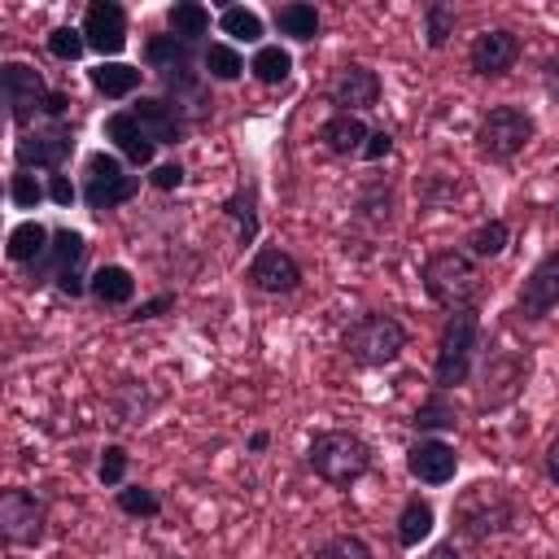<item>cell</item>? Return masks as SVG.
Returning a JSON list of instances; mask_svg holds the SVG:
<instances>
[{
	"label": "cell",
	"mask_w": 559,
	"mask_h": 559,
	"mask_svg": "<svg viewBox=\"0 0 559 559\" xmlns=\"http://www.w3.org/2000/svg\"><path fill=\"white\" fill-rule=\"evenodd\" d=\"M424 293L432 306L441 310H476V301L485 297V271L467 249H437L424 258L419 266Z\"/></svg>",
	"instance_id": "6da1fadb"
},
{
	"label": "cell",
	"mask_w": 559,
	"mask_h": 559,
	"mask_svg": "<svg viewBox=\"0 0 559 559\" xmlns=\"http://www.w3.org/2000/svg\"><path fill=\"white\" fill-rule=\"evenodd\" d=\"M515 498L507 493V485L498 480H472L467 489L454 493V507H450V520H454V533L463 542H489V537H502L515 528Z\"/></svg>",
	"instance_id": "7a4b0ae2"
},
{
	"label": "cell",
	"mask_w": 559,
	"mask_h": 559,
	"mask_svg": "<svg viewBox=\"0 0 559 559\" xmlns=\"http://www.w3.org/2000/svg\"><path fill=\"white\" fill-rule=\"evenodd\" d=\"M480 310H454L441 323L437 336V358H432V384L454 393L459 384H467L476 376V358H480Z\"/></svg>",
	"instance_id": "3957f363"
},
{
	"label": "cell",
	"mask_w": 559,
	"mask_h": 559,
	"mask_svg": "<svg viewBox=\"0 0 559 559\" xmlns=\"http://www.w3.org/2000/svg\"><path fill=\"white\" fill-rule=\"evenodd\" d=\"M306 463L319 480H328L336 489H349L354 480H362L371 472V445L349 428H323V432L310 437Z\"/></svg>",
	"instance_id": "277c9868"
},
{
	"label": "cell",
	"mask_w": 559,
	"mask_h": 559,
	"mask_svg": "<svg viewBox=\"0 0 559 559\" xmlns=\"http://www.w3.org/2000/svg\"><path fill=\"white\" fill-rule=\"evenodd\" d=\"M406 341H411L406 328L393 314H384V310H367V314H358L341 332V349L358 367H389V362H397L402 349H406Z\"/></svg>",
	"instance_id": "5b68a950"
},
{
	"label": "cell",
	"mask_w": 559,
	"mask_h": 559,
	"mask_svg": "<svg viewBox=\"0 0 559 559\" xmlns=\"http://www.w3.org/2000/svg\"><path fill=\"white\" fill-rule=\"evenodd\" d=\"M83 205L92 214H109L118 205H127L135 192H140V175L127 170V162L114 153V148H96L83 157Z\"/></svg>",
	"instance_id": "8992f818"
},
{
	"label": "cell",
	"mask_w": 559,
	"mask_h": 559,
	"mask_svg": "<svg viewBox=\"0 0 559 559\" xmlns=\"http://www.w3.org/2000/svg\"><path fill=\"white\" fill-rule=\"evenodd\" d=\"M533 135H537V122L524 105H489L476 122V148L489 162H511L533 144Z\"/></svg>",
	"instance_id": "52a82bcc"
},
{
	"label": "cell",
	"mask_w": 559,
	"mask_h": 559,
	"mask_svg": "<svg viewBox=\"0 0 559 559\" xmlns=\"http://www.w3.org/2000/svg\"><path fill=\"white\" fill-rule=\"evenodd\" d=\"M70 153H74V127L70 122H48L44 118V122L17 131V140H13L17 170H48V175H57V170H66Z\"/></svg>",
	"instance_id": "ba28073f"
},
{
	"label": "cell",
	"mask_w": 559,
	"mask_h": 559,
	"mask_svg": "<svg viewBox=\"0 0 559 559\" xmlns=\"http://www.w3.org/2000/svg\"><path fill=\"white\" fill-rule=\"evenodd\" d=\"M524 380H528V354L524 349H489L480 371H476V384H480V411H502L511 406L520 393H524Z\"/></svg>",
	"instance_id": "9c48e42d"
},
{
	"label": "cell",
	"mask_w": 559,
	"mask_h": 559,
	"mask_svg": "<svg viewBox=\"0 0 559 559\" xmlns=\"http://www.w3.org/2000/svg\"><path fill=\"white\" fill-rule=\"evenodd\" d=\"M0 92H4V105H9V118L17 122V131H26L31 118H44L52 87L44 83V74L31 61H4L0 66Z\"/></svg>",
	"instance_id": "30bf717a"
},
{
	"label": "cell",
	"mask_w": 559,
	"mask_h": 559,
	"mask_svg": "<svg viewBox=\"0 0 559 559\" xmlns=\"http://www.w3.org/2000/svg\"><path fill=\"white\" fill-rule=\"evenodd\" d=\"M0 528H4V542L9 546H22V550H35L48 533V507L39 493L31 489H4L0 493Z\"/></svg>",
	"instance_id": "8fae6325"
},
{
	"label": "cell",
	"mask_w": 559,
	"mask_h": 559,
	"mask_svg": "<svg viewBox=\"0 0 559 559\" xmlns=\"http://www.w3.org/2000/svg\"><path fill=\"white\" fill-rule=\"evenodd\" d=\"M245 280H249L258 293H266V297H288V293L301 288L306 271H301V262H297L288 249L262 245V249H253V258H249V266H245Z\"/></svg>",
	"instance_id": "7c38bea8"
},
{
	"label": "cell",
	"mask_w": 559,
	"mask_h": 559,
	"mask_svg": "<svg viewBox=\"0 0 559 559\" xmlns=\"http://www.w3.org/2000/svg\"><path fill=\"white\" fill-rule=\"evenodd\" d=\"M79 31H83L87 48H92L100 61H118V52L127 48V35H131V26H127V9L114 4V0H92V4L83 9Z\"/></svg>",
	"instance_id": "4fadbf2b"
},
{
	"label": "cell",
	"mask_w": 559,
	"mask_h": 559,
	"mask_svg": "<svg viewBox=\"0 0 559 559\" xmlns=\"http://www.w3.org/2000/svg\"><path fill=\"white\" fill-rule=\"evenodd\" d=\"M328 105H332V114H358L362 118L367 109L380 105V74L371 66H358V61L341 66L328 79Z\"/></svg>",
	"instance_id": "5bb4252c"
},
{
	"label": "cell",
	"mask_w": 559,
	"mask_h": 559,
	"mask_svg": "<svg viewBox=\"0 0 559 559\" xmlns=\"http://www.w3.org/2000/svg\"><path fill=\"white\" fill-rule=\"evenodd\" d=\"M559 306V249H550L520 284L515 293V319L524 323H542L550 310Z\"/></svg>",
	"instance_id": "9a60e30c"
},
{
	"label": "cell",
	"mask_w": 559,
	"mask_h": 559,
	"mask_svg": "<svg viewBox=\"0 0 559 559\" xmlns=\"http://www.w3.org/2000/svg\"><path fill=\"white\" fill-rule=\"evenodd\" d=\"M100 135L109 140V148H114L127 166H135V170H153V166H157V144L148 140V131L140 127V118H135L131 109H114V114H105Z\"/></svg>",
	"instance_id": "2e32d148"
},
{
	"label": "cell",
	"mask_w": 559,
	"mask_h": 559,
	"mask_svg": "<svg viewBox=\"0 0 559 559\" xmlns=\"http://www.w3.org/2000/svg\"><path fill=\"white\" fill-rule=\"evenodd\" d=\"M83 262H87V236L74 227H52V245L39 262L26 266V280L31 284H57L70 271H83Z\"/></svg>",
	"instance_id": "e0dca14e"
},
{
	"label": "cell",
	"mask_w": 559,
	"mask_h": 559,
	"mask_svg": "<svg viewBox=\"0 0 559 559\" xmlns=\"http://www.w3.org/2000/svg\"><path fill=\"white\" fill-rule=\"evenodd\" d=\"M520 61V35L507 31V26H493V31H480L467 48V66L480 74V79H502L511 74Z\"/></svg>",
	"instance_id": "ac0fdd59"
},
{
	"label": "cell",
	"mask_w": 559,
	"mask_h": 559,
	"mask_svg": "<svg viewBox=\"0 0 559 559\" xmlns=\"http://www.w3.org/2000/svg\"><path fill=\"white\" fill-rule=\"evenodd\" d=\"M406 472L419 485H450L459 472V450L441 437H415L406 445Z\"/></svg>",
	"instance_id": "d6986e66"
},
{
	"label": "cell",
	"mask_w": 559,
	"mask_h": 559,
	"mask_svg": "<svg viewBox=\"0 0 559 559\" xmlns=\"http://www.w3.org/2000/svg\"><path fill=\"white\" fill-rule=\"evenodd\" d=\"M131 114L140 118V127L148 131V140L162 148H175V144H183V135H188V122H183V114L166 100V96H135V105H131Z\"/></svg>",
	"instance_id": "ffe728a7"
},
{
	"label": "cell",
	"mask_w": 559,
	"mask_h": 559,
	"mask_svg": "<svg viewBox=\"0 0 559 559\" xmlns=\"http://www.w3.org/2000/svg\"><path fill=\"white\" fill-rule=\"evenodd\" d=\"M367 135H371V127L358 114H328L323 127H319V140L332 157H362Z\"/></svg>",
	"instance_id": "44dd1931"
},
{
	"label": "cell",
	"mask_w": 559,
	"mask_h": 559,
	"mask_svg": "<svg viewBox=\"0 0 559 559\" xmlns=\"http://www.w3.org/2000/svg\"><path fill=\"white\" fill-rule=\"evenodd\" d=\"M201 61L197 44H183L179 35H148L144 39V66L162 79V74H175V70H192Z\"/></svg>",
	"instance_id": "7402d4cb"
},
{
	"label": "cell",
	"mask_w": 559,
	"mask_h": 559,
	"mask_svg": "<svg viewBox=\"0 0 559 559\" xmlns=\"http://www.w3.org/2000/svg\"><path fill=\"white\" fill-rule=\"evenodd\" d=\"M48 245H52V227H44L39 218H22V223H13L9 236H4V258L26 271L31 262H39V258L48 253Z\"/></svg>",
	"instance_id": "603a6c76"
},
{
	"label": "cell",
	"mask_w": 559,
	"mask_h": 559,
	"mask_svg": "<svg viewBox=\"0 0 559 559\" xmlns=\"http://www.w3.org/2000/svg\"><path fill=\"white\" fill-rule=\"evenodd\" d=\"M87 83H92V92H100L105 100H127V96L140 92L144 70L131 66V61H96V66L87 70Z\"/></svg>",
	"instance_id": "cb8c5ba5"
},
{
	"label": "cell",
	"mask_w": 559,
	"mask_h": 559,
	"mask_svg": "<svg viewBox=\"0 0 559 559\" xmlns=\"http://www.w3.org/2000/svg\"><path fill=\"white\" fill-rule=\"evenodd\" d=\"M87 297H92L96 306H131V297H135V275H131L127 266H118V262H105V266L92 271Z\"/></svg>",
	"instance_id": "d4e9b609"
},
{
	"label": "cell",
	"mask_w": 559,
	"mask_h": 559,
	"mask_svg": "<svg viewBox=\"0 0 559 559\" xmlns=\"http://www.w3.org/2000/svg\"><path fill=\"white\" fill-rule=\"evenodd\" d=\"M411 424H415V432H419V437L454 432V428H459V402H454L445 389H432V393H428V397L415 406Z\"/></svg>",
	"instance_id": "484cf974"
},
{
	"label": "cell",
	"mask_w": 559,
	"mask_h": 559,
	"mask_svg": "<svg viewBox=\"0 0 559 559\" xmlns=\"http://www.w3.org/2000/svg\"><path fill=\"white\" fill-rule=\"evenodd\" d=\"M432 528H437V511H432V502L428 498H419V493H411L406 502H402V511H397V546L402 550H415L419 542H428L432 537Z\"/></svg>",
	"instance_id": "4316f807"
},
{
	"label": "cell",
	"mask_w": 559,
	"mask_h": 559,
	"mask_svg": "<svg viewBox=\"0 0 559 559\" xmlns=\"http://www.w3.org/2000/svg\"><path fill=\"white\" fill-rule=\"evenodd\" d=\"M271 22H275V31H280L284 39H293V44H314V39H319V26H323V22H319V9L306 4V0L275 4Z\"/></svg>",
	"instance_id": "83f0119b"
},
{
	"label": "cell",
	"mask_w": 559,
	"mask_h": 559,
	"mask_svg": "<svg viewBox=\"0 0 559 559\" xmlns=\"http://www.w3.org/2000/svg\"><path fill=\"white\" fill-rule=\"evenodd\" d=\"M223 214L236 223V240H240V245H253V240H258L262 214H258V188H253V183H240L236 192H227Z\"/></svg>",
	"instance_id": "f1b7e54d"
},
{
	"label": "cell",
	"mask_w": 559,
	"mask_h": 559,
	"mask_svg": "<svg viewBox=\"0 0 559 559\" xmlns=\"http://www.w3.org/2000/svg\"><path fill=\"white\" fill-rule=\"evenodd\" d=\"M245 70H249V66H245V57H240L236 44L210 39V44L201 48V74H205L210 83H236Z\"/></svg>",
	"instance_id": "f546056e"
},
{
	"label": "cell",
	"mask_w": 559,
	"mask_h": 559,
	"mask_svg": "<svg viewBox=\"0 0 559 559\" xmlns=\"http://www.w3.org/2000/svg\"><path fill=\"white\" fill-rule=\"evenodd\" d=\"M507 245H511V223H507V218H485V223H476V227L463 236V249H467L476 262L502 258Z\"/></svg>",
	"instance_id": "4dcf8cb0"
},
{
	"label": "cell",
	"mask_w": 559,
	"mask_h": 559,
	"mask_svg": "<svg viewBox=\"0 0 559 559\" xmlns=\"http://www.w3.org/2000/svg\"><path fill=\"white\" fill-rule=\"evenodd\" d=\"M249 74H253L262 87H280V83H288V74H293V52H288L284 44H262V48H253V57H249Z\"/></svg>",
	"instance_id": "1f68e13d"
},
{
	"label": "cell",
	"mask_w": 559,
	"mask_h": 559,
	"mask_svg": "<svg viewBox=\"0 0 559 559\" xmlns=\"http://www.w3.org/2000/svg\"><path fill=\"white\" fill-rule=\"evenodd\" d=\"M166 26L170 35H179L183 44H201V35H210V9L197 0H175L166 9Z\"/></svg>",
	"instance_id": "d6a6232c"
},
{
	"label": "cell",
	"mask_w": 559,
	"mask_h": 559,
	"mask_svg": "<svg viewBox=\"0 0 559 559\" xmlns=\"http://www.w3.org/2000/svg\"><path fill=\"white\" fill-rule=\"evenodd\" d=\"M218 31L227 35V44H258L262 48V35H266V22L245 9V4H223L218 13Z\"/></svg>",
	"instance_id": "836d02e7"
},
{
	"label": "cell",
	"mask_w": 559,
	"mask_h": 559,
	"mask_svg": "<svg viewBox=\"0 0 559 559\" xmlns=\"http://www.w3.org/2000/svg\"><path fill=\"white\" fill-rule=\"evenodd\" d=\"M114 502L131 520H157L162 515V493L148 485H122V489H114Z\"/></svg>",
	"instance_id": "e575fe53"
},
{
	"label": "cell",
	"mask_w": 559,
	"mask_h": 559,
	"mask_svg": "<svg viewBox=\"0 0 559 559\" xmlns=\"http://www.w3.org/2000/svg\"><path fill=\"white\" fill-rule=\"evenodd\" d=\"M450 35H454V4L428 0V4H424V44H428L432 52H441V48L450 44Z\"/></svg>",
	"instance_id": "d590c367"
},
{
	"label": "cell",
	"mask_w": 559,
	"mask_h": 559,
	"mask_svg": "<svg viewBox=\"0 0 559 559\" xmlns=\"http://www.w3.org/2000/svg\"><path fill=\"white\" fill-rule=\"evenodd\" d=\"M9 201H13V210H35L39 201H48V179H35V170H13Z\"/></svg>",
	"instance_id": "8d00e7d4"
},
{
	"label": "cell",
	"mask_w": 559,
	"mask_h": 559,
	"mask_svg": "<svg viewBox=\"0 0 559 559\" xmlns=\"http://www.w3.org/2000/svg\"><path fill=\"white\" fill-rule=\"evenodd\" d=\"M127 467H131V454H127L118 441H109V445L100 450V459H96V480H100L105 489H122V485H127Z\"/></svg>",
	"instance_id": "74e56055"
},
{
	"label": "cell",
	"mask_w": 559,
	"mask_h": 559,
	"mask_svg": "<svg viewBox=\"0 0 559 559\" xmlns=\"http://www.w3.org/2000/svg\"><path fill=\"white\" fill-rule=\"evenodd\" d=\"M389 205H393V192H389V183H380V179H371V183L358 192V218H367V223H376V227L389 223Z\"/></svg>",
	"instance_id": "f35d334b"
},
{
	"label": "cell",
	"mask_w": 559,
	"mask_h": 559,
	"mask_svg": "<svg viewBox=\"0 0 559 559\" xmlns=\"http://www.w3.org/2000/svg\"><path fill=\"white\" fill-rule=\"evenodd\" d=\"M44 44H48V57H57V61H79L87 52V39L79 26H52Z\"/></svg>",
	"instance_id": "ab89813d"
},
{
	"label": "cell",
	"mask_w": 559,
	"mask_h": 559,
	"mask_svg": "<svg viewBox=\"0 0 559 559\" xmlns=\"http://www.w3.org/2000/svg\"><path fill=\"white\" fill-rule=\"evenodd\" d=\"M314 559H376V555H371V546H367L362 537L336 533V537H328L323 546H314Z\"/></svg>",
	"instance_id": "60d3db41"
},
{
	"label": "cell",
	"mask_w": 559,
	"mask_h": 559,
	"mask_svg": "<svg viewBox=\"0 0 559 559\" xmlns=\"http://www.w3.org/2000/svg\"><path fill=\"white\" fill-rule=\"evenodd\" d=\"M183 179H188V166H183L179 157L157 162V166L148 170V188H153V192H179V188H183Z\"/></svg>",
	"instance_id": "b9f144b4"
},
{
	"label": "cell",
	"mask_w": 559,
	"mask_h": 559,
	"mask_svg": "<svg viewBox=\"0 0 559 559\" xmlns=\"http://www.w3.org/2000/svg\"><path fill=\"white\" fill-rule=\"evenodd\" d=\"M48 201L70 210L74 201H83V192H79V183H74L66 170H57V175H48Z\"/></svg>",
	"instance_id": "7bdbcfd3"
},
{
	"label": "cell",
	"mask_w": 559,
	"mask_h": 559,
	"mask_svg": "<svg viewBox=\"0 0 559 559\" xmlns=\"http://www.w3.org/2000/svg\"><path fill=\"white\" fill-rule=\"evenodd\" d=\"M166 310H175V293H157V297H148V301H140L127 319L131 323H148V319H162Z\"/></svg>",
	"instance_id": "ee69618b"
},
{
	"label": "cell",
	"mask_w": 559,
	"mask_h": 559,
	"mask_svg": "<svg viewBox=\"0 0 559 559\" xmlns=\"http://www.w3.org/2000/svg\"><path fill=\"white\" fill-rule=\"evenodd\" d=\"M389 153H393V135L384 127H371V135L362 144V162H384Z\"/></svg>",
	"instance_id": "f6af8a7d"
},
{
	"label": "cell",
	"mask_w": 559,
	"mask_h": 559,
	"mask_svg": "<svg viewBox=\"0 0 559 559\" xmlns=\"http://www.w3.org/2000/svg\"><path fill=\"white\" fill-rule=\"evenodd\" d=\"M542 467H546V480L559 489V432L546 441V454H542Z\"/></svg>",
	"instance_id": "bcb514c9"
},
{
	"label": "cell",
	"mask_w": 559,
	"mask_h": 559,
	"mask_svg": "<svg viewBox=\"0 0 559 559\" xmlns=\"http://www.w3.org/2000/svg\"><path fill=\"white\" fill-rule=\"evenodd\" d=\"M428 559H463V550H459L454 537H445V542H437V546L428 550Z\"/></svg>",
	"instance_id": "7dc6e473"
},
{
	"label": "cell",
	"mask_w": 559,
	"mask_h": 559,
	"mask_svg": "<svg viewBox=\"0 0 559 559\" xmlns=\"http://www.w3.org/2000/svg\"><path fill=\"white\" fill-rule=\"evenodd\" d=\"M266 445H271V432H266V428L249 432V454H266Z\"/></svg>",
	"instance_id": "c3c4849f"
},
{
	"label": "cell",
	"mask_w": 559,
	"mask_h": 559,
	"mask_svg": "<svg viewBox=\"0 0 559 559\" xmlns=\"http://www.w3.org/2000/svg\"><path fill=\"white\" fill-rule=\"evenodd\" d=\"M546 74H550V79H559V57H550V61H546Z\"/></svg>",
	"instance_id": "681fc988"
},
{
	"label": "cell",
	"mask_w": 559,
	"mask_h": 559,
	"mask_svg": "<svg viewBox=\"0 0 559 559\" xmlns=\"http://www.w3.org/2000/svg\"><path fill=\"white\" fill-rule=\"evenodd\" d=\"M148 559H179V555H148Z\"/></svg>",
	"instance_id": "f907efd6"
},
{
	"label": "cell",
	"mask_w": 559,
	"mask_h": 559,
	"mask_svg": "<svg viewBox=\"0 0 559 559\" xmlns=\"http://www.w3.org/2000/svg\"><path fill=\"white\" fill-rule=\"evenodd\" d=\"M555 100H559V87H555Z\"/></svg>",
	"instance_id": "816d5d0a"
},
{
	"label": "cell",
	"mask_w": 559,
	"mask_h": 559,
	"mask_svg": "<svg viewBox=\"0 0 559 559\" xmlns=\"http://www.w3.org/2000/svg\"><path fill=\"white\" fill-rule=\"evenodd\" d=\"M555 218H559V205H555Z\"/></svg>",
	"instance_id": "f5cc1de1"
}]
</instances>
